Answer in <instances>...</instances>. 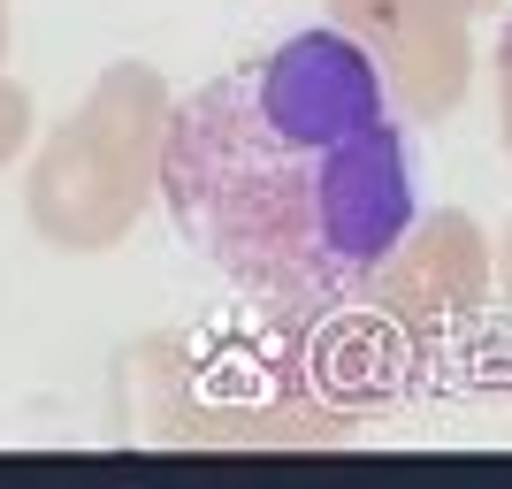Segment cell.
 I'll use <instances>...</instances> for the list:
<instances>
[{
    "mask_svg": "<svg viewBox=\"0 0 512 489\" xmlns=\"http://www.w3.org/2000/svg\"><path fill=\"white\" fill-rule=\"evenodd\" d=\"M161 199L245 298L321 314L413 237L421 153L383 62L344 31H291L169 115Z\"/></svg>",
    "mask_w": 512,
    "mask_h": 489,
    "instance_id": "6da1fadb",
    "label": "cell"
}]
</instances>
